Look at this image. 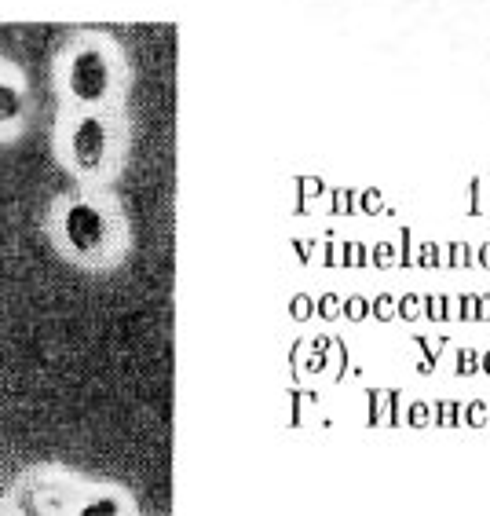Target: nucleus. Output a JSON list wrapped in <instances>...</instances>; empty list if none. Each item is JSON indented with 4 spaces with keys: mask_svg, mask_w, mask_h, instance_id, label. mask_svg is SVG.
Returning <instances> with one entry per match:
<instances>
[{
    "mask_svg": "<svg viewBox=\"0 0 490 516\" xmlns=\"http://www.w3.org/2000/svg\"><path fill=\"white\" fill-rule=\"evenodd\" d=\"M55 238L59 249L74 260H99L110 246V220L103 205L88 202V198H70L59 209L55 220Z\"/></svg>",
    "mask_w": 490,
    "mask_h": 516,
    "instance_id": "obj_1",
    "label": "nucleus"
},
{
    "mask_svg": "<svg viewBox=\"0 0 490 516\" xmlns=\"http://www.w3.org/2000/svg\"><path fill=\"white\" fill-rule=\"evenodd\" d=\"M114 88V66L99 44H81L66 55V96L81 107H103Z\"/></svg>",
    "mask_w": 490,
    "mask_h": 516,
    "instance_id": "obj_2",
    "label": "nucleus"
},
{
    "mask_svg": "<svg viewBox=\"0 0 490 516\" xmlns=\"http://www.w3.org/2000/svg\"><path fill=\"white\" fill-rule=\"evenodd\" d=\"M66 158L77 172H99L110 158V129L99 114H81L66 132Z\"/></svg>",
    "mask_w": 490,
    "mask_h": 516,
    "instance_id": "obj_3",
    "label": "nucleus"
},
{
    "mask_svg": "<svg viewBox=\"0 0 490 516\" xmlns=\"http://www.w3.org/2000/svg\"><path fill=\"white\" fill-rule=\"evenodd\" d=\"M26 110H30V99H26L19 81L0 77V132L19 129L22 121H26Z\"/></svg>",
    "mask_w": 490,
    "mask_h": 516,
    "instance_id": "obj_4",
    "label": "nucleus"
},
{
    "mask_svg": "<svg viewBox=\"0 0 490 516\" xmlns=\"http://www.w3.org/2000/svg\"><path fill=\"white\" fill-rule=\"evenodd\" d=\"M74 513H81V516H118V513H125V506L114 502V498H96V502H81Z\"/></svg>",
    "mask_w": 490,
    "mask_h": 516,
    "instance_id": "obj_5",
    "label": "nucleus"
}]
</instances>
